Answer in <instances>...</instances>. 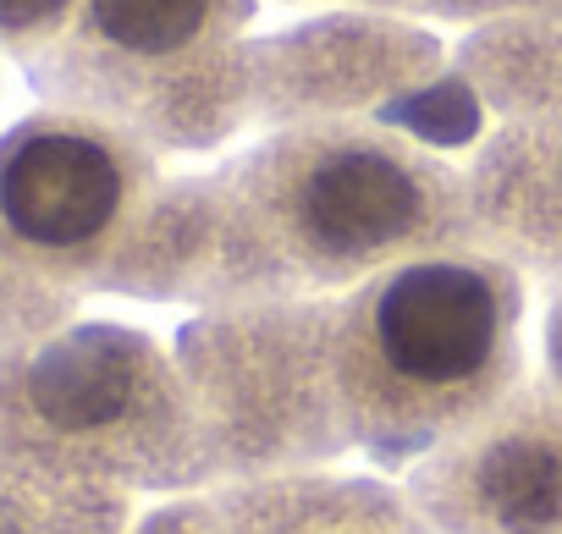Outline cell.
I'll return each mask as SVG.
<instances>
[{"mask_svg": "<svg viewBox=\"0 0 562 534\" xmlns=\"http://www.w3.org/2000/svg\"><path fill=\"white\" fill-rule=\"evenodd\" d=\"M546 386L562 391V293H557V304L546 315Z\"/></svg>", "mask_w": 562, "mask_h": 534, "instance_id": "obj_8", "label": "cell"}, {"mask_svg": "<svg viewBox=\"0 0 562 534\" xmlns=\"http://www.w3.org/2000/svg\"><path fill=\"white\" fill-rule=\"evenodd\" d=\"M61 12V0H0V18L7 23H34V18H50Z\"/></svg>", "mask_w": 562, "mask_h": 534, "instance_id": "obj_9", "label": "cell"}, {"mask_svg": "<svg viewBox=\"0 0 562 534\" xmlns=\"http://www.w3.org/2000/svg\"><path fill=\"white\" fill-rule=\"evenodd\" d=\"M144 166L94 127H34L0 155V226L40 259H89L100 253L133 198Z\"/></svg>", "mask_w": 562, "mask_h": 534, "instance_id": "obj_5", "label": "cell"}, {"mask_svg": "<svg viewBox=\"0 0 562 534\" xmlns=\"http://www.w3.org/2000/svg\"><path fill=\"white\" fill-rule=\"evenodd\" d=\"M331 298L237 304L210 326V419L237 446V479L288 474V463L331 457L348 446L331 375Z\"/></svg>", "mask_w": 562, "mask_h": 534, "instance_id": "obj_3", "label": "cell"}, {"mask_svg": "<svg viewBox=\"0 0 562 534\" xmlns=\"http://www.w3.org/2000/svg\"><path fill=\"white\" fill-rule=\"evenodd\" d=\"M518 370L524 282L502 253H425L337 298V413L375 463L430 457L507 402Z\"/></svg>", "mask_w": 562, "mask_h": 534, "instance_id": "obj_1", "label": "cell"}, {"mask_svg": "<svg viewBox=\"0 0 562 534\" xmlns=\"http://www.w3.org/2000/svg\"><path fill=\"white\" fill-rule=\"evenodd\" d=\"M403 496L430 534H562V391L518 386L419 457Z\"/></svg>", "mask_w": 562, "mask_h": 534, "instance_id": "obj_4", "label": "cell"}, {"mask_svg": "<svg viewBox=\"0 0 562 534\" xmlns=\"http://www.w3.org/2000/svg\"><path fill=\"white\" fill-rule=\"evenodd\" d=\"M215 518V512H210ZM215 534H430L408 496L342 474H254L221 496Z\"/></svg>", "mask_w": 562, "mask_h": 534, "instance_id": "obj_6", "label": "cell"}, {"mask_svg": "<svg viewBox=\"0 0 562 534\" xmlns=\"http://www.w3.org/2000/svg\"><path fill=\"white\" fill-rule=\"evenodd\" d=\"M237 18V0H83V34L138 72L210 61Z\"/></svg>", "mask_w": 562, "mask_h": 534, "instance_id": "obj_7", "label": "cell"}, {"mask_svg": "<svg viewBox=\"0 0 562 534\" xmlns=\"http://www.w3.org/2000/svg\"><path fill=\"white\" fill-rule=\"evenodd\" d=\"M469 231L463 188L408 144L293 133L237 166V304L353 293L392 264L463 248Z\"/></svg>", "mask_w": 562, "mask_h": 534, "instance_id": "obj_2", "label": "cell"}]
</instances>
